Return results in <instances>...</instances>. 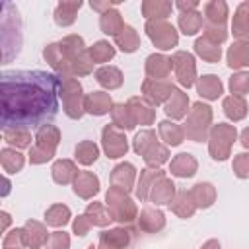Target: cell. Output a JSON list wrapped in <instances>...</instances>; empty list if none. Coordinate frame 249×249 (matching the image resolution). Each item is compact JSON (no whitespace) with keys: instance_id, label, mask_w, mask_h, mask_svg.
<instances>
[{"instance_id":"26","label":"cell","mask_w":249,"mask_h":249,"mask_svg":"<svg viewBox=\"0 0 249 249\" xmlns=\"http://www.w3.org/2000/svg\"><path fill=\"white\" fill-rule=\"evenodd\" d=\"M189 195H191V198H193L196 208H208L216 200V189L210 183H196L189 191Z\"/></svg>"},{"instance_id":"1","label":"cell","mask_w":249,"mask_h":249,"mask_svg":"<svg viewBox=\"0 0 249 249\" xmlns=\"http://www.w3.org/2000/svg\"><path fill=\"white\" fill-rule=\"evenodd\" d=\"M62 78L43 70L2 74V128H35L58 111Z\"/></svg>"},{"instance_id":"45","label":"cell","mask_w":249,"mask_h":249,"mask_svg":"<svg viewBox=\"0 0 249 249\" xmlns=\"http://www.w3.org/2000/svg\"><path fill=\"white\" fill-rule=\"evenodd\" d=\"M0 161H2V167H4V171H8V173H16V171H19L21 167H23V156L19 154V152H16V150H10V148H4L2 152H0Z\"/></svg>"},{"instance_id":"37","label":"cell","mask_w":249,"mask_h":249,"mask_svg":"<svg viewBox=\"0 0 249 249\" xmlns=\"http://www.w3.org/2000/svg\"><path fill=\"white\" fill-rule=\"evenodd\" d=\"M224 113L231 119V121H241L247 115V103L243 99V95H230L224 97Z\"/></svg>"},{"instance_id":"22","label":"cell","mask_w":249,"mask_h":249,"mask_svg":"<svg viewBox=\"0 0 249 249\" xmlns=\"http://www.w3.org/2000/svg\"><path fill=\"white\" fill-rule=\"evenodd\" d=\"M196 167H198L196 160L191 154H185V152L177 154L169 163V171L177 177H193L196 173Z\"/></svg>"},{"instance_id":"20","label":"cell","mask_w":249,"mask_h":249,"mask_svg":"<svg viewBox=\"0 0 249 249\" xmlns=\"http://www.w3.org/2000/svg\"><path fill=\"white\" fill-rule=\"evenodd\" d=\"M113 109V101L109 97V93L105 91H93L89 95H86L84 99V111L91 113V115H105Z\"/></svg>"},{"instance_id":"10","label":"cell","mask_w":249,"mask_h":249,"mask_svg":"<svg viewBox=\"0 0 249 249\" xmlns=\"http://www.w3.org/2000/svg\"><path fill=\"white\" fill-rule=\"evenodd\" d=\"M101 144H103V150L107 154V158H121L128 152V142H126V136L124 132L115 126V124H107L103 126L101 130Z\"/></svg>"},{"instance_id":"15","label":"cell","mask_w":249,"mask_h":249,"mask_svg":"<svg viewBox=\"0 0 249 249\" xmlns=\"http://www.w3.org/2000/svg\"><path fill=\"white\" fill-rule=\"evenodd\" d=\"M138 226L146 233H156L165 226V216H163L161 210L146 206V208H142V212L138 216Z\"/></svg>"},{"instance_id":"35","label":"cell","mask_w":249,"mask_h":249,"mask_svg":"<svg viewBox=\"0 0 249 249\" xmlns=\"http://www.w3.org/2000/svg\"><path fill=\"white\" fill-rule=\"evenodd\" d=\"M99 27H101L103 33L115 37V35L124 27V21H123L121 14H119L115 8H111V10H107V12L101 14V18H99Z\"/></svg>"},{"instance_id":"32","label":"cell","mask_w":249,"mask_h":249,"mask_svg":"<svg viewBox=\"0 0 249 249\" xmlns=\"http://www.w3.org/2000/svg\"><path fill=\"white\" fill-rule=\"evenodd\" d=\"M115 43L123 53H134L140 47V37L134 31V27L124 25L117 35H115Z\"/></svg>"},{"instance_id":"14","label":"cell","mask_w":249,"mask_h":249,"mask_svg":"<svg viewBox=\"0 0 249 249\" xmlns=\"http://www.w3.org/2000/svg\"><path fill=\"white\" fill-rule=\"evenodd\" d=\"M126 105H128V109H130L136 124L138 123L140 124H152L154 123L156 109H154V105L148 99H144V97H130Z\"/></svg>"},{"instance_id":"17","label":"cell","mask_w":249,"mask_h":249,"mask_svg":"<svg viewBox=\"0 0 249 249\" xmlns=\"http://www.w3.org/2000/svg\"><path fill=\"white\" fill-rule=\"evenodd\" d=\"M173 196H175V185H173V181H169L165 175H161L154 183L148 200L154 202V204H167L169 206V202L173 200Z\"/></svg>"},{"instance_id":"3","label":"cell","mask_w":249,"mask_h":249,"mask_svg":"<svg viewBox=\"0 0 249 249\" xmlns=\"http://www.w3.org/2000/svg\"><path fill=\"white\" fill-rule=\"evenodd\" d=\"M134 152L140 154L144 158V161L150 165V167H160L161 163L167 161L169 158V152L163 144H160L156 140V132L154 130H140L136 136H134V144H132Z\"/></svg>"},{"instance_id":"24","label":"cell","mask_w":249,"mask_h":249,"mask_svg":"<svg viewBox=\"0 0 249 249\" xmlns=\"http://www.w3.org/2000/svg\"><path fill=\"white\" fill-rule=\"evenodd\" d=\"M187 107H189V97L187 93H183L181 89H173L171 97L165 101V115L171 119H183L187 115Z\"/></svg>"},{"instance_id":"41","label":"cell","mask_w":249,"mask_h":249,"mask_svg":"<svg viewBox=\"0 0 249 249\" xmlns=\"http://www.w3.org/2000/svg\"><path fill=\"white\" fill-rule=\"evenodd\" d=\"M84 216L91 222V226H107L113 220L109 208H105L99 202H89L88 208H86V212H84Z\"/></svg>"},{"instance_id":"48","label":"cell","mask_w":249,"mask_h":249,"mask_svg":"<svg viewBox=\"0 0 249 249\" xmlns=\"http://www.w3.org/2000/svg\"><path fill=\"white\" fill-rule=\"evenodd\" d=\"M25 245H27V237L23 228H16L4 237V249H21Z\"/></svg>"},{"instance_id":"28","label":"cell","mask_w":249,"mask_h":249,"mask_svg":"<svg viewBox=\"0 0 249 249\" xmlns=\"http://www.w3.org/2000/svg\"><path fill=\"white\" fill-rule=\"evenodd\" d=\"M161 175H165V173L160 171V169H154V167H150V169H142V171H140L138 185H136V196H138L140 200H148L154 183H156Z\"/></svg>"},{"instance_id":"58","label":"cell","mask_w":249,"mask_h":249,"mask_svg":"<svg viewBox=\"0 0 249 249\" xmlns=\"http://www.w3.org/2000/svg\"><path fill=\"white\" fill-rule=\"evenodd\" d=\"M8 224H10V216H8V212H2V231L6 230Z\"/></svg>"},{"instance_id":"16","label":"cell","mask_w":249,"mask_h":249,"mask_svg":"<svg viewBox=\"0 0 249 249\" xmlns=\"http://www.w3.org/2000/svg\"><path fill=\"white\" fill-rule=\"evenodd\" d=\"M99 191V179L91 171H78L74 179V193L82 198H91Z\"/></svg>"},{"instance_id":"43","label":"cell","mask_w":249,"mask_h":249,"mask_svg":"<svg viewBox=\"0 0 249 249\" xmlns=\"http://www.w3.org/2000/svg\"><path fill=\"white\" fill-rule=\"evenodd\" d=\"M70 220V208L64 206V204H53L47 208L45 212V222L49 226H54V228H60L64 224H68Z\"/></svg>"},{"instance_id":"53","label":"cell","mask_w":249,"mask_h":249,"mask_svg":"<svg viewBox=\"0 0 249 249\" xmlns=\"http://www.w3.org/2000/svg\"><path fill=\"white\" fill-rule=\"evenodd\" d=\"M89 228H91V222L86 216H78L74 220V233L76 235H86L89 231Z\"/></svg>"},{"instance_id":"4","label":"cell","mask_w":249,"mask_h":249,"mask_svg":"<svg viewBox=\"0 0 249 249\" xmlns=\"http://www.w3.org/2000/svg\"><path fill=\"white\" fill-rule=\"evenodd\" d=\"M58 140H60V132L56 126L53 124H43L37 134H35V142L29 150V161L31 163H45L47 160H51L56 152V146H58Z\"/></svg>"},{"instance_id":"52","label":"cell","mask_w":249,"mask_h":249,"mask_svg":"<svg viewBox=\"0 0 249 249\" xmlns=\"http://www.w3.org/2000/svg\"><path fill=\"white\" fill-rule=\"evenodd\" d=\"M233 171L239 179L249 177V154H237L233 160Z\"/></svg>"},{"instance_id":"44","label":"cell","mask_w":249,"mask_h":249,"mask_svg":"<svg viewBox=\"0 0 249 249\" xmlns=\"http://www.w3.org/2000/svg\"><path fill=\"white\" fill-rule=\"evenodd\" d=\"M97 156H99V150L91 140H82L76 146V160L82 165H91L97 160Z\"/></svg>"},{"instance_id":"23","label":"cell","mask_w":249,"mask_h":249,"mask_svg":"<svg viewBox=\"0 0 249 249\" xmlns=\"http://www.w3.org/2000/svg\"><path fill=\"white\" fill-rule=\"evenodd\" d=\"M204 18L208 21V25H218V27H224L226 19H228V4L222 2V0H212V2H206L204 8Z\"/></svg>"},{"instance_id":"36","label":"cell","mask_w":249,"mask_h":249,"mask_svg":"<svg viewBox=\"0 0 249 249\" xmlns=\"http://www.w3.org/2000/svg\"><path fill=\"white\" fill-rule=\"evenodd\" d=\"M95 80L107 89H117L123 84V74L117 66H101L95 72Z\"/></svg>"},{"instance_id":"49","label":"cell","mask_w":249,"mask_h":249,"mask_svg":"<svg viewBox=\"0 0 249 249\" xmlns=\"http://www.w3.org/2000/svg\"><path fill=\"white\" fill-rule=\"evenodd\" d=\"M230 89L233 95H243L249 91V74L247 72H239V74H233L230 78Z\"/></svg>"},{"instance_id":"30","label":"cell","mask_w":249,"mask_h":249,"mask_svg":"<svg viewBox=\"0 0 249 249\" xmlns=\"http://www.w3.org/2000/svg\"><path fill=\"white\" fill-rule=\"evenodd\" d=\"M53 179L56 181V183H60V185H66V183H74V179H76V175H78V169H76V165L70 161V160H56L54 163H53Z\"/></svg>"},{"instance_id":"59","label":"cell","mask_w":249,"mask_h":249,"mask_svg":"<svg viewBox=\"0 0 249 249\" xmlns=\"http://www.w3.org/2000/svg\"><path fill=\"white\" fill-rule=\"evenodd\" d=\"M8 189H10V183H8V179L4 177V193H2V195H8Z\"/></svg>"},{"instance_id":"8","label":"cell","mask_w":249,"mask_h":249,"mask_svg":"<svg viewBox=\"0 0 249 249\" xmlns=\"http://www.w3.org/2000/svg\"><path fill=\"white\" fill-rule=\"evenodd\" d=\"M60 95L64 103V113L70 119H80L84 115V95H82V86L74 78H62L60 84Z\"/></svg>"},{"instance_id":"11","label":"cell","mask_w":249,"mask_h":249,"mask_svg":"<svg viewBox=\"0 0 249 249\" xmlns=\"http://www.w3.org/2000/svg\"><path fill=\"white\" fill-rule=\"evenodd\" d=\"M171 66L175 70V78L179 80L181 86L185 88H191L195 84V78H196V66H195V58L193 54L185 53V51H177L173 56H171Z\"/></svg>"},{"instance_id":"57","label":"cell","mask_w":249,"mask_h":249,"mask_svg":"<svg viewBox=\"0 0 249 249\" xmlns=\"http://www.w3.org/2000/svg\"><path fill=\"white\" fill-rule=\"evenodd\" d=\"M241 144H243V148H249V128H245L241 132Z\"/></svg>"},{"instance_id":"25","label":"cell","mask_w":249,"mask_h":249,"mask_svg":"<svg viewBox=\"0 0 249 249\" xmlns=\"http://www.w3.org/2000/svg\"><path fill=\"white\" fill-rule=\"evenodd\" d=\"M23 230H25V237H27V247L39 249V247L47 245V241H49V231H47V228H45L41 222L29 220Z\"/></svg>"},{"instance_id":"61","label":"cell","mask_w":249,"mask_h":249,"mask_svg":"<svg viewBox=\"0 0 249 249\" xmlns=\"http://www.w3.org/2000/svg\"><path fill=\"white\" fill-rule=\"evenodd\" d=\"M88 249H97V247H93V245H89V247H88Z\"/></svg>"},{"instance_id":"19","label":"cell","mask_w":249,"mask_h":249,"mask_svg":"<svg viewBox=\"0 0 249 249\" xmlns=\"http://www.w3.org/2000/svg\"><path fill=\"white\" fill-rule=\"evenodd\" d=\"M171 58L163 54H150L146 58V74L152 80H165L171 72Z\"/></svg>"},{"instance_id":"31","label":"cell","mask_w":249,"mask_h":249,"mask_svg":"<svg viewBox=\"0 0 249 249\" xmlns=\"http://www.w3.org/2000/svg\"><path fill=\"white\" fill-rule=\"evenodd\" d=\"M80 8H82L80 0L78 2H60L56 6V10H54V21L58 25H62V27L72 25L76 21V14H78Z\"/></svg>"},{"instance_id":"54","label":"cell","mask_w":249,"mask_h":249,"mask_svg":"<svg viewBox=\"0 0 249 249\" xmlns=\"http://www.w3.org/2000/svg\"><path fill=\"white\" fill-rule=\"evenodd\" d=\"M91 8L97 10L99 14H103V12L111 10V8H115V2H91Z\"/></svg>"},{"instance_id":"33","label":"cell","mask_w":249,"mask_h":249,"mask_svg":"<svg viewBox=\"0 0 249 249\" xmlns=\"http://www.w3.org/2000/svg\"><path fill=\"white\" fill-rule=\"evenodd\" d=\"M228 64L230 68H245L249 66V43H233L228 49Z\"/></svg>"},{"instance_id":"46","label":"cell","mask_w":249,"mask_h":249,"mask_svg":"<svg viewBox=\"0 0 249 249\" xmlns=\"http://www.w3.org/2000/svg\"><path fill=\"white\" fill-rule=\"evenodd\" d=\"M91 62H107L115 56V47L109 41H97L93 47L88 49Z\"/></svg>"},{"instance_id":"5","label":"cell","mask_w":249,"mask_h":249,"mask_svg":"<svg viewBox=\"0 0 249 249\" xmlns=\"http://www.w3.org/2000/svg\"><path fill=\"white\" fill-rule=\"evenodd\" d=\"M235 136H237V130L235 126L231 124H226V123H218L212 126L210 130V138H208V150H210V156L218 161H224L228 160L230 152H231V146L235 142Z\"/></svg>"},{"instance_id":"56","label":"cell","mask_w":249,"mask_h":249,"mask_svg":"<svg viewBox=\"0 0 249 249\" xmlns=\"http://www.w3.org/2000/svg\"><path fill=\"white\" fill-rule=\"evenodd\" d=\"M200 249H220V243H218L216 239H208Z\"/></svg>"},{"instance_id":"55","label":"cell","mask_w":249,"mask_h":249,"mask_svg":"<svg viewBox=\"0 0 249 249\" xmlns=\"http://www.w3.org/2000/svg\"><path fill=\"white\" fill-rule=\"evenodd\" d=\"M175 6H177L181 12H191V10H196L198 2H196V0H191V2H177Z\"/></svg>"},{"instance_id":"42","label":"cell","mask_w":249,"mask_h":249,"mask_svg":"<svg viewBox=\"0 0 249 249\" xmlns=\"http://www.w3.org/2000/svg\"><path fill=\"white\" fill-rule=\"evenodd\" d=\"M195 51L198 56H202L204 60L208 62H218L220 56H222V49L220 45H214L212 41H208L206 37H200L195 41Z\"/></svg>"},{"instance_id":"60","label":"cell","mask_w":249,"mask_h":249,"mask_svg":"<svg viewBox=\"0 0 249 249\" xmlns=\"http://www.w3.org/2000/svg\"><path fill=\"white\" fill-rule=\"evenodd\" d=\"M97 249H115V247H111V245H107V243L99 241V247H97Z\"/></svg>"},{"instance_id":"6","label":"cell","mask_w":249,"mask_h":249,"mask_svg":"<svg viewBox=\"0 0 249 249\" xmlns=\"http://www.w3.org/2000/svg\"><path fill=\"white\" fill-rule=\"evenodd\" d=\"M210 121H212V109L206 103L196 101L187 115V123L183 126L185 136L191 138L193 142H202L206 138V130H208Z\"/></svg>"},{"instance_id":"2","label":"cell","mask_w":249,"mask_h":249,"mask_svg":"<svg viewBox=\"0 0 249 249\" xmlns=\"http://www.w3.org/2000/svg\"><path fill=\"white\" fill-rule=\"evenodd\" d=\"M45 60L62 74V78L84 76L91 72V58L80 35H66L58 43H51L43 51Z\"/></svg>"},{"instance_id":"29","label":"cell","mask_w":249,"mask_h":249,"mask_svg":"<svg viewBox=\"0 0 249 249\" xmlns=\"http://www.w3.org/2000/svg\"><path fill=\"white\" fill-rule=\"evenodd\" d=\"M169 208H171L179 218H191L193 212L196 210V206H195V202H193L189 191H179V193H175L173 200L169 202Z\"/></svg>"},{"instance_id":"50","label":"cell","mask_w":249,"mask_h":249,"mask_svg":"<svg viewBox=\"0 0 249 249\" xmlns=\"http://www.w3.org/2000/svg\"><path fill=\"white\" fill-rule=\"evenodd\" d=\"M47 249H68L70 247V237L66 231H54L49 235V241L45 245Z\"/></svg>"},{"instance_id":"38","label":"cell","mask_w":249,"mask_h":249,"mask_svg":"<svg viewBox=\"0 0 249 249\" xmlns=\"http://www.w3.org/2000/svg\"><path fill=\"white\" fill-rule=\"evenodd\" d=\"M158 130H160L161 140H165V144H169V146H179L185 138V130L179 124L169 123V121H161L158 124Z\"/></svg>"},{"instance_id":"13","label":"cell","mask_w":249,"mask_h":249,"mask_svg":"<svg viewBox=\"0 0 249 249\" xmlns=\"http://www.w3.org/2000/svg\"><path fill=\"white\" fill-rule=\"evenodd\" d=\"M231 33L237 41L249 43V0L237 6L231 21Z\"/></svg>"},{"instance_id":"12","label":"cell","mask_w":249,"mask_h":249,"mask_svg":"<svg viewBox=\"0 0 249 249\" xmlns=\"http://www.w3.org/2000/svg\"><path fill=\"white\" fill-rule=\"evenodd\" d=\"M175 86L167 80H152V78H146L144 84H142V93L146 95V99L152 101V105H160L163 101H167L173 93Z\"/></svg>"},{"instance_id":"39","label":"cell","mask_w":249,"mask_h":249,"mask_svg":"<svg viewBox=\"0 0 249 249\" xmlns=\"http://www.w3.org/2000/svg\"><path fill=\"white\" fill-rule=\"evenodd\" d=\"M177 23H179V27H181V31H183L185 35H195V33L202 27V14L196 12V10L181 12Z\"/></svg>"},{"instance_id":"18","label":"cell","mask_w":249,"mask_h":249,"mask_svg":"<svg viewBox=\"0 0 249 249\" xmlns=\"http://www.w3.org/2000/svg\"><path fill=\"white\" fill-rule=\"evenodd\" d=\"M134 177H136L134 165L128 163V161H123V163H119V165L113 169V173H111V183H113V187L123 189V191L128 193V191L132 189V185H134Z\"/></svg>"},{"instance_id":"27","label":"cell","mask_w":249,"mask_h":249,"mask_svg":"<svg viewBox=\"0 0 249 249\" xmlns=\"http://www.w3.org/2000/svg\"><path fill=\"white\" fill-rule=\"evenodd\" d=\"M196 89H198L200 97H206V99H218V97L222 95L224 86H222V82H220L218 76H214V74H206V76L198 78V82H196Z\"/></svg>"},{"instance_id":"51","label":"cell","mask_w":249,"mask_h":249,"mask_svg":"<svg viewBox=\"0 0 249 249\" xmlns=\"http://www.w3.org/2000/svg\"><path fill=\"white\" fill-rule=\"evenodd\" d=\"M202 37H206L208 41H212L214 45H222L224 41H226V37H228V33H226V29L224 27H218V25H204V35Z\"/></svg>"},{"instance_id":"21","label":"cell","mask_w":249,"mask_h":249,"mask_svg":"<svg viewBox=\"0 0 249 249\" xmlns=\"http://www.w3.org/2000/svg\"><path fill=\"white\" fill-rule=\"evenodd\" d=\"M173 10L171 2L165 0H146L142 2V14L148 21H165L169 12Z\"/></svg>"},{"instance_id":"9","label":"cell","mask_w":249,"mask_h":249,"mask_svg":"<svg viewBox=\"0 0 249 249\" xmlns=\"http://www.w3.org/2000/svg\"><path fill=\"white\" fill-rule=\"evenodd\" d=\"M146 33L152 43L161 51L173 49L179 41V35L169 21H146Z\"/></svg>"},{"instance_id":"47","label":"cell","mask_w":249,"mask_h":249,"mask_svg":"<svg viewBox=\"0 0 249 249\" xmlns=\"http://www.w3.org/2000/svg\"><path fill=\"white\" fill-rule=\"evenodd\" d=\"M4 140L18 148H27L31 142L29 128H4Z\"/></svg>"},{"instance_id":"7","label":"cell","mask_w":249,"mask_h":249,"mask_svg":"<svg viewBox=\"0 0 249 249\" xmlns=\"http://www.w3.org/2000/svg\"><path fill=\"white\" fill-rule=\"evenodd\" d=\"M105 202H107V208H109L113 220H117L121 224H128L136 218V206L130 200V196L126 195V191L109 187V191L105 195Z\"/></svg>"},{"instance_id":"34","label":"cell","mask_w":249,"mask_h":249,"mask_svg":"<svg viewBox=\"0 0 249 249\" xmlns=\"http://www.w3.org/2000/svg\"><path fill=\"white\" fill-rule=\"evenodd\" d=\"M99 241L115 247V249H124L128 243H130V231L124 230V228H113V230H107V231H101L99 233Z\"/></svg>"},{"instance_id":"40","label":"cell","mask_w":249,"mask_h":249,"mask_svg":"<svg viewBox=\"0 0 249 249\" xmlns=\"http://www.w3.org/2000/svg\"><path fill=\"white\" fill-rule=\"evenodd\" d=\"M111 115H113V124L119 126L121 130H123V128H124V130H130V128L136 126L134 117H132L128 105H124V103H115L113 109H111Z\"/></svg>"}]
</instances>
